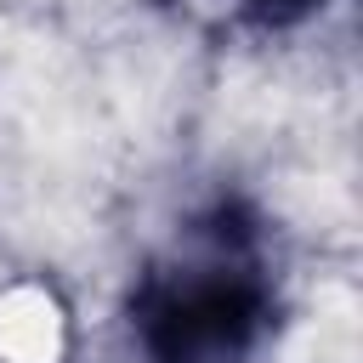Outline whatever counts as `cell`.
<instances>
[{"instance_id":"1","label":"cell","mask_w":363,"mask_h":363,"mask_svg":"<svg viewBox=\"0 0 363 363\" xmlns=\"http://www.w3.org/2000/svg\"><path fill=\"white\" fill-rule=\"evenodd\" d=\"M62 352V312L45 289L0 295V363H57Z\"/></svg>"}]
</instances>
